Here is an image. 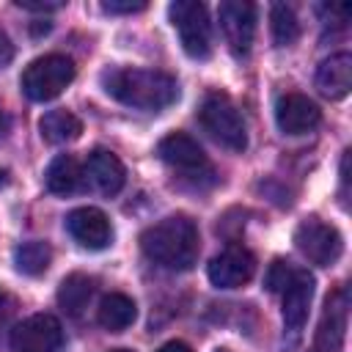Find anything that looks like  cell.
<instances>
[{
  "mask_svg": "<svg viewBox=\"0 0 352 352\" xmlns=\"http://www.w3.org/2000/svg\"><path fill=\"white\" fill-rule=\"evenodd\" d=\"M104 91L126 107L135 110H162L176 102L179 85L170 74L160 69H132V66H113L102 74Z\"/></svg>",
  "mask_w": 352,
  "mask_h": 352,
  "instance_id": "obj_1",
  "label": "cell"
},
{
  "mask_svg": "<svg viewBox=\"0 0 352 352\" xmlns=\"http://www.w3.org/2000/svg\"><path fill=\"white\" fill-rule=\"evenodd\" d=\"M146 258L165 270H190L201 253L198 226L187 214H170L148 226L140 236Z\"/></svg>",
  "mask_w": 352,
  "mask_h": 352,
  "instance_id": "obj_2",
  "label": "cell"
},
{
  "mask_svg": "<svg viewBox=\"0 0 352 352\" xmlns=\"http://www.w3.org/2000/svg\"><path fill=\"white\" fill-rule=\"evenodd\" d=\"M74 80V63L66 55H44L36 58L25 72H22V91L33 102H50L63 94V88Z\"/></svg>",
  "mask_w": 352,
  "mask_h": 352,
  "instance_id": "obj_3",
  "label": "cell"
},
{
  "mask_svg": "<svg viewBox=\"0 0 352 352\" xmlns=\"http://www.w3.org/2000/svg\"><path fill=\"white\" fill-rule=\"evenodd\" d=\"M201 126L226 148L231 151H245L248 146V132H245V121L236 110V104L226 96V94H209L198 110Z\"/></svg>",
  "mask_w": 352,
  "mask_h": 352,
  "instance_id": "obj_4",
  "label": "cell"
},
{
  "mask_svg": "<svg viewBox=\"0 0 352 352\" xmlns=\"http://www.w3.org/2000/svg\"><path fill=\"white\" fill-rule=\"evenodd\" d=\"M168 16L182 38V47L190 58H209L212 52V25L206 16V6L195 0H176L168 6Z\"/></svg>",
  "mask_w": 352,
  "mask_h": 352,
  "instance_id": "obj_5",
  "label": "cell"
},
{
  "mask_svg": "<svg viewBox=\"0 0 352 352\" xmlns=\"http://www.w3.org/2000/svg\"><path fill=\"white\" fill-rule=\"evenodd\" d=\"M294 245H297V250H300L308 261H314V264H319V267L336 264V261L341 258V250H344V239H341L338 228L322 223L319 217H308V220H302V223L297 226V231H294Z\"/></svg>",
  "mask_w": 352,
  "mask_h": 352,
  "instance_id": "obj_6",
  "label": "cell"
},
{
  "mask_svg": "<svg viewBox=\"0 0 352 352\" xmlns=\"http://www.w3.org/2000/svg\"><path fill=\"white\" fill-rule=\"evenodd\" d=\"M63 344L60 322L52 314H33L11 330L14 352H58Z\"/></svg>",
  "mask_w": 352,
  "mask_h": 352,
  "instance_id": "obj_7",
  "label": "cell"
},
{
  "mask_svg": "<svg viewBox=\"0 0 352 352\" xmlns=\"http://www.w3.org/2000/svg\"><path fill=\"white\" fill-rule=\"evenodd\" d=\"M220 28L234 55H248L256 36V6L248 0H226L217 8Z\"/></svg>",
  "mask_w": 352,
  "mask_h": 352,
  "instance_id": "obj_8",
  "label": "cell"
},
{
  "mask_svg": "<svg viewBox=\"0 0 352 352\" xmlns=\"http://www.w3.org/2000/svg\"><path fill=\"white\" fill-rule=\"evenodd\" d=\"M209 280L217 286V289H239L245 286L253 272H256V258L250 250L234 245V248H226L223 253H217L212 261H209Z\"/></svg>",
  "mask_w": 352,
  "mask_h": 352,
  "instance_id": "obj_9",
  "label": "cell"
},
{
  "mask_svg": "<svg viewBox=\"0 0 352 352\" xmlns=\"http://www.w3.org/2000/svg\"><path fill=\"white\" fill-rule=\"evenodd\" d=\"M66 231L88 250H102L113 242V226L107 214L96 206H80L66 214Z\"/></svg>",
  "mask_w": 352,
  "mask_h": 352,
  "instance_id": "obj_10",
  "label": "cell"
},
{
  "mask_svg": "<svg viewBox=\"0 0 352 352\" xmlns=\"http://www.w3.org/2000/svg\"><path fill=\"white\" fill-rule=\"evenodd\" d=\"M275 121L286 135H305L322 121V110L305 94H283L275 104Z\"/></svg>",
  "mask_w": 352,
  "mask_h": 352,
  "instance_id": "obj_11",
  "label": "cell"
},
{
  "mask_svg": "<svg viewBox=\"0 0 352 352\" xmlns=\"http://www.w3.org/2000/svg\"><path fill=\"white\" fill-rule=\"evenodd\" d=\"M157 154H160L162 162H168L176 170H184V173L209 170V160H206L204 148L187 132H170V135H165L160 140V146H157Z\"/></svg>",
  "mask_w": 352,
  "mask_h": 352,
  "instance_id": "obj_12",
  "label": "cell"
},
{
  "mask_svg": "<svg viewBox=\"0 0 352 352\" xmlns=\"http://www.w3.org/2000/svg\"><path fill=\"white\" fill-rule=\"evenodd\" d=\"M346 314H349V300H346V289L333 292L324 300V314L316 330V352H338L344 344V333H346Z\"/></svg>",
  "mask_w": 352,
  "mask_h": 352,
  "instance_id": "obj_13",
  "label": "cell"
},
{
  "mask_svg": "<svg viewBox=\"0 0 352 352\" xmlns=\"http://www.w3.org/2000/svg\"><path fill=\"white\" fill-rule=\"evenodd\" d=\"M311 297H314V278L308 275V270H297V275L292 278V283L283 289V324L289 333H300L305 319H308V308H311Z\"/></svg>",
  "mask_w": 352,
  "mask_h": 352,
  "instance_id": "obj_14",
  "label": "cell"
},
{
  "mask_svg": "<svg viewBox=\"0 0 352 352\" xmlns=\"http://www.w3.org/2000/svg\"><path fill=\"white\" fill-rule=\"evenodd\" d=\"M316 88L327 99H344L352 88V55L336 52L324 58L316 69Z\"/></svg>",
  "mask_w": 352,
  "mask_h": 352,
  "instance_id": "obj_15",
  "label": "cell"
},
{
  "mask_svg": "<svg viewBox=\"0 0 352 352\" xmlns=\"http://www.w3.org/2000/svg\"><path fill=\"white\" fill-rule=\"evenodd\" d=\"M85 176L88 182L102 192V195H116L121 187H124V165L121 160L113 154V151H104V148H96L88 154V162H85Z\"/></svg>",
  "mask_w": 352,
  "mask_h": 352,
  "instance_id": "obj_16",
  "label": "cell"
},
{
  "mask_svg": "<svg viewBox=\"0 0 352 352\" xmlns=\"http://www.w3.org/2000/svg\"><path fill=\"white\" fill-rule=\"evenodd\" d=\"M94 297V278L82 275V272H72L60 280L58 286V305L69 314V316H80L88 302Z\"/></svg>",
  "mask_w": 352,
  "mask_h": 352,
  "instance_id": "obj_17",
  "label": "cell"
},
{
  "mask_svg": "<svg viewBox=\"0 0 352 352\" xmlns=\"http://www.w3.org/2000/svg\"><path fill=\"white\" fill-rule=\"evenodd\" d=\"M135 316H138L135 300L126 297V294H121V292L107 294V297L99 302V314H96L99 324H102L104 330H110V333L126 330V327L135 322Z\"/></svg>",
  "mask_w": 352,
  "mask_h": 352,
  "instance_id": "obj_18",
  "label": "cell"
},
{
  "mask_svg": "<svg viewBox=\"0 0 352 352\" xmlns=\"http://www.w3.org/2000/svg\"><path fill=\"white\" fill-rule=\"evenodd\" d=\"M80 179H82V170H80V162L72 154H58L50 162L47 173H44L47 190L55 192V195H72L80 187Z\"/></svg>",
  "mask_w": 352,
  "mask_h": 352,
  "instance_id": "obj_19",
  "label": "cell"
},
{
  "mask_svg": "<svg viewBox=\"0 0 352 352\" xmlns=\"http://www.w3.org/2000/svg\"><path fill=\"white\" fill-rule=\"evenodd\" d=\"M38 129H41V138L47 143H55L58 146V143L77 140L80 132H82V121L74 113H69V110H50V113L41 116Z\"/></svg>",
  "mask_w": 352,
  "mask_h": 352,
  "instance_id": "obj_20",
  "label": "cell"
},
{
  "mask_svg": "<svg viewBox=\"0 0 352 352\" xmlns=\"http://www.w3.org/2000/svg\"><path fill=\"white\" fill-rule=\"evenodd\" d=\"M50 261H52V250H50V245L41 242V239L22 242V245H16V250H14V264H16V270H19L22 275H41V272H47Z\"/></svg>",
  "mask_w": 352,
  "mask_h": 352,
  "instance_id": "obj_21",
  "label": "cell"
},
{
  "mask_svg": "<svg viewBox=\"0 0 352 352\" xmlns=\"http://www.w3.org/2000/svg\"><path fill=\"white\" fill-rule=\"evenodd\" d=\"M270 22H272V38L278 47H289L300 38V22H297V14L283 6V3H275L272 6V14H270Z\"/></svg>",
  "mask_w": 352,
  "mask_h": 352,
  "instance_id": "obj_22",
  "label": "cell"
},
{
  "mask_svg": "<svg viewBox=\"0 0 352 352\" xmlns=\"http://www.w3.org/2000/svg\"><path fill=\"white\" fill-rule=\"evenodd\" d=\"M297 275V270L292 267V261H283V258H275L272 264H270V270H267V278H264V286L270 289V292H283L289 283H292V278Z\"/></svg>",
  "mask_w": 352,
  "mask_h": 352,
  "instance_id": "obj_23",
  "label": "cell"
},
{
  "mask_svg": "<svg viewBox=\"0 0 352 352\" xmlns=\"http://www.w3.org/2000/svg\"><path fill=\"white\" fill-rule=\"evenodd\" d=\"M102 8L107 14H138L146 8V3L143 0H107V3H102Z\"/></svg>",
  "mask_w": 352,
  "mask_h": 352,
  "instance_id": "obj_24",
  "label": "cell"
},
{
  "mask_svg": "<svg viewBox=\"0 0 352 352\" xmlns=\"http://www.w3.org/2000/svg\"><path fill=\"white\" fill-rule=\"evenodd\" d=\"M14 314H16V300H14L11 294L0 292V333H3L6 327H11Z\"/></svg>",
  "mask_w": 352,
  "mask_h": 352,
  "instance_id": "obj_25",
  "label": "cell"
},
{
  "mask_svg": "<svg viewBox=\"0 0 352 352\" xmlns=\"http://www.w3.org/2000/svg\"><path fill=\"white\" fill-rule=\"evenodd\" d=\"M14 60V44L6 30H0V69H6Z\"/></svg>",
  "mask_w": 352,
  "mask_h": 352,
  "instance_id": "obj_26",
  "label": "cell"
},
{
  "mask_svg": "<svg viewBox=\"0 0 352 352\" xmlns=\"http://www.w3.org/2000/svg\"><path fill=\"white\" fill-rule=\"evenodd\" d=\"M16 6L19 8H25V11H38V14H44V11H55V8H60V3H36V0H16Z\"/></svg>",
  "mask_w": 352,
  "mask_h": 352,
  "instance_id": "obj_27",
  "label": "cell"
},
{
  "mask_svg": "<svg viewBox=\"0 0 352 352\" xmlns=\"http://www.w3.org/2000/svg\"><path fill=\"white\" fill-rule=\"evenodd\" d=\"M157 352H192L184 341H168V344H162Z\"/></svg>",
  "mask_w": 352,
  "mask_h": 352,
  "instance_id": "obj_28",
  "label": "cell"
},
{
  "mask_svg": "<svg viewBox=\"0 0 352 352\" xmlns=\"http://www.w3.org/2000/svg\"><path fill=\"white\" fill-rule=\"evenodd\" d=\"M6 132H8V116H6V110H3V104H0V140L6 138Z\"/></svg>",
  "mask_w": 352,
  "mask_h": 352,
  "instance_id": "obj_29",
  "label": "cell"
},
{
  "mask_svg": "<svg viewBox=\"0 0 352 352\" xmlns=\"http://www.w3.org/2000/svg\"><path fill=\"white\" fill-rule=\"evenodd\" d=\"M110 352H132V349H110Z\"/></svg>",
  "mask_w": 352,
  "mask_h": 352,
  "instance_id": "obj_30",
  "label": "cell"
},
{
  "mask_svg": "<svg viewBox=\"0 0 352 352\" xmlns=\"http://www.w3.org/2000/svg\"><path fill=\"white\" fill-rule=\"evenodd\" d=\"M217 352H228V349H217Z\"/></svg>",
  "mask_w": 352,
  "mask_h": 352,
  "instance_id": "obj_31",
  "label": "cell"
}]
</instances>
